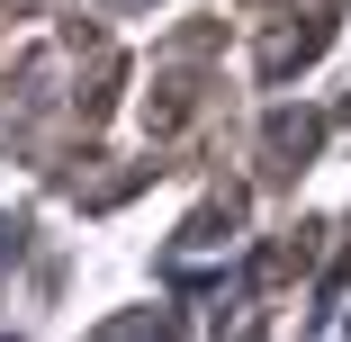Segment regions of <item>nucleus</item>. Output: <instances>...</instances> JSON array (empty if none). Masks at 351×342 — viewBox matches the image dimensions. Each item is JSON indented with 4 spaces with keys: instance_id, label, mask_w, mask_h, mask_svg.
Here are the masks:
<instances>
[{
    "instance_id": "obj_1",
    "label": "nucleus",
    "mask_w": 351,
    "mask_h": 342,
    "mask_svg": "<svg viewBox=\"0 0 351 342\" xmlns=\"http://www.w3.org/2000/svg\"><path fill=\"white\" fill-rule=\"evenodd\" d=\"M99 342H171V324H154V315H126V324H108Z\"/></svg>"
}]
</instances>
